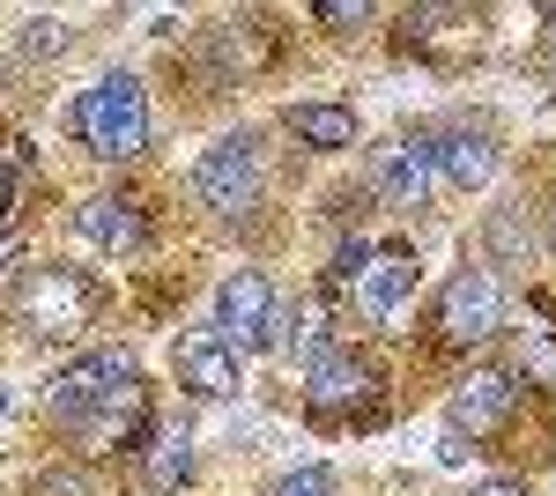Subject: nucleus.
<instances>
[{
  "label": "nucleus",
  "instance_id": "obj_21",
  "mask_svg": "<svg viewBox=\"0 0 556 496\" xmlns=\"http://www.w3.org/2000/svg\"><path fill=\"white\" fill-rule=\"evenodd\" d=\"M364 267H371V245H364V238H349V245L334 252V282H356Z\"/></svg>",
  "mask_w": 556,
  "mask_h": 496
},
{
  "label": "nucleus",
  "instance_id": "obj_24",
  "mask_svg": "<svg viewBox=\"0 0 556 496\" xmlns=\"http://www.w3.org/2000/svg\"><path fill=\"white\" fill-rule=\"evenodd\" d=\"M490 245H497V252H519V245H527V230H519V215H497V222H490Z\"/></svg>",
  "mask_w": 556,
  "mask_h": 496
},
{
  "label": "nucleus",
  "instance_id": "obj_3",
  "mask_svg": "<svg viewBox=\"0 0 556 496\" xmlns=\"http://www.w3.org/2000/svg\"><path fill=\"white\" fill-rule=\"evenodd\" d=\"M260 186H267V170H260L253 133L208 141L201 164L186 170V193H193V207H208V215H245V207H260Z\"/></svg>",
  "mask_w": 556,
  "mask_h": 496
},
{
  "label": "nucleus",
  "instance_id": "obj_27",
  "mask_svg": "<svg viewBox=\"0 0 556 496\" xmlns=\"http://www.w3.org/2000/svg\"><path fill=\"white\" fill-rule=\"evenodd\" d=\"M0 415H15V393H8V385H0Z\"/></svg>",
  "mask_w": 556,
  "mask_h": 496
},
{
  "label": "nucleus",
  "instance_id": "obj_22",
  "mask_svg": "<svg viewBox=\"0 0 556 496\" xmlns=\"http://www.w3.org/2000/svg\"><path fill=\"white\" fill-rule=\"evenodd\" d=\"M438 459H445V467H468V430L445 422V430H438Z\"/></svg>",
  "mask_w": 556,
  "mask_h": 496
},
{
  "label": "nucleus",
  "instance_id": "obj_1",
  "mask_svg": "<svg viewBox=\"0 0 556 496\" xmlns=\"http://www.w3.org/2000/svg\"><path fill=\"white\" fill-rule=\"evenodd\" d=\"M134 393H141V371H134L127 348H89L75 364H60L52 378V415L83 437H119Z\"/></svg>",
  "mask_w": 556,
  "mask_h": 496
},
{
  "label": "nucleus",
  "instance_id": "obj_25",
  "mask_svg": "<svg viewBox=\"0 0 556 496\" xmlns=\"http://www.w3.org/2000/svg\"><path fill=\"white\" fill-rule=\"evenodd\" d=\"M475 496H527L519 482H475Z\"/></svg>",
  "mask_w": 556,
  "mask_h": 496
},
{
  "label": "nucleus",
  "instance_id": "obj_17",
  "mask_svg": "<svg viewBox=\"0 0 556 496\" xmlns=\"http://www.w3.org/2000/svg\"><path fill=\"white\" fill-rule=\"evenodd\" d=\"M519 371L534 385H556V333L549 327H527L519 333Z\"/></svg>",
  "mask_w": 556,
  "mask_h": 496
},
{
  "label": "nucleus",
  "instance_id": "obj_23",
  "mask_svg": "<svg viewBox=\"0 0 556 496\" xmlns=\"http://www.w3.org/2000/svg\"><path fill=\"white\" fill-rule=\"evenodd\" d=\"M38 496H97V489H89V474H75V467H67V474H45Z\"/></svg>",
  "mask_w": 556,
  "mask_h": 496
},
{
  "label": "nucleus",
  "instance_id": "obj_26",
  "mask_svg": "<svg viewBox=\"0 0 556 496\" xmlns=\"http://www.w3.org/2000/svg\"><path fill=\"white\" fill-rule=\"evenodd\" d=\"M0 267H15V238H0Z\"/></svg>",
  "mask_w": 556,
  "mask_h": 496
},
{
  "label": "nucleus",
  "instance_id": "obj_18",
  "mask_svg": "<svg viewBox=\"0 0 556 496\" xmlns=\"http://www.w3.org/2000/svg\"><path fill=\"white\" fill-rule=\"evenodd\" d=\"M67 44H75V30L52 23V15H30V23H23V52H30V60H60Z\"/></svg>",
  "mask_w": 556,
  "mask_h": 496
},
{
  "label": "nucleus",
  "instance_id": "obj_15",
  "mask_svg": "<svg viewBox=\"0 0 556 496\" xmlns=\"http://www.w3.org/2000/svg\"><path fill=\"white\" fill-rule=\"evenodd\" d=\"M193 474V437L186 430H164L156 445H149V489H178Z\"/></svg>",
  "mask_w": 556,
  "mask_h": 496
},
{
  "label": "nucleus",
  "instance_id": "obj_2",
  "mask_svg": "<svg viewBox=\"0 0 556 496\" xmlns=\"http://www.w3.org/2000/svg\"><path fill=\"white\" fill-rule=\"evenodd\" d=\"M75 141H83L97 164H127L149 149V97L134 75H97V82L75 97Z\"/></svg>",
  "mask_w": 556,
  "mask_h": 496
},
{
  "label": "nucleus",
  "instance_id": "obj_29",
  "mask_svg": "<svg viewBox=\"0 0 556 496\" xmlns=\"http://www.w3.org/2000/svg\"><path fill=\"white\" fill-rule=\"evenodd\" d=\"M0 207H8V178H0Z\"/></svg>",
  "mask_w": 556,
  "mask_h": 496
},
{
  "label": "nucleus",
  "instance_id": "obj_7",
  "mask_svg": "<svg viewBox=\"0 0 556 496\" xmlns=\"http://www.w3.org/2000/svg\"><path fill=\"white\" fill-rule=\"evenodd\" d=\"M371 186H379V201H393L401 215L430 207V193H438V164H430L424 133H416V141H386V149H371Z\"/></svg>",
  "mask_w": 556,
  "mask_h": 496
},
{
  "label": "nucleus",
  "instance_id": "obj_11",
  "mask_svg": "<svg viewBox=\"0 0 556 496\" xmlns=\"http://www.w3.org/2000/svg\"><path fill=\"white\" fill-rule=\"evenodd\" d=\"M513 400H519L513 371H475V378H460V385H453L445 422H453V430H468V437H482V430H497V422L513 415Z\"/></svg>",
  "mask_w": 556,
  "mask_h": 496
},
{
  "label": "nucleus",
  "instance_id": "obj_4",
  "mask_svg": "<svg viewBox=\"0 0 556 496\" xmlns=\"http://www.w3.org/2000/svg\"><path fill=\"white\" fill-rule=\"evenodd\" d=\"M208 327L230 341V356H260V348L282 341V304H275V290H267L260 267H238V275L215 290V319Z\"/></svg>",
  "mask_w": 556,
  "mask_h": 496
},
{
  "label": "nucleus",
  "instance_id": "obj_12",
  "mask_svg": "<svg viewBox=\"0 0 556 496\" xmlns=\"http://www.w3.org/2000/svg\"><path fill=\"white\" fill-rule=\"evenodd\" d=\"M408 296H416V259H401V252H386V259H371V267L356 275V311H364L371 327H393V319L408 311Z\"/></svg>",
  "mask_w": 556,
  "mask_h": 496
},
{
  "label": "nucleus",
  "instance_id": "obj_13",
  "mask_svg": "<svg viewBox=\"0 0 556 496\" xmlns=\"http://www.w3.org/2000/svg\"><path fill=\"white\" fill-rule=\"evenodd\" d=\"M304 393H312V408H349V400L371 393V364L356 348H319L304 364Z\"/></svg>",
  "mask_w": 556,
  "mask_h": 496
},
{
  "label": "nucleus",
  "instance_id": "obj_19",
  "mask_svg": "<svg viewBox=\"0 0 556 496\" xmlns=\"http://www.w3.org/2000/svg\"><path fill=\"white\" fill-rule=\"evenodd\" d=\"M267 496H334V474H327V467H290Z\"/></svg>",
  "mask_w": 556,
  "mask_h": 496
},
{
  "label": "nucleus",
  "instance_id": "obj_6",
  "mask_svg": "<svg viewBox=\"0 0 556 496\" xmlns=\"http://www.w3.org/2000/svg\"><path fill=\"white\" fill-rule=\"evenodd\" d=\"M172 371H178V385H186V393H201V400H238V385H245L238 356H230V341H223L215 327L178 333Z\"/></svg>",
  "mask_w": 556,
  "mask_h": 496
},
{
  "label": "nucleus",
  "instance_id": "obj_28",
  "mask_svg": "<svg viewBox=\"0 0 556 496\" xmlns=\"http://www.w3.org/2000/svg\"><path fill=\"white\" fill-rule=\"evenodd\" d=\"M542 30H549V38H556V8H542Z\"/></svg>",
  "mask_w": 556,
  "mask_h": 496
},
{
  "label": "nucleus",
  "instance_id": "obj_14",
  "mask_svg": "<svg viewBox=\"0 0 556 496\" xmlns=\"http://www.w3.org/2000/svg\"><path fill=\"white\" fill-rule=\"evenodd\" d=\"M290 133L312 149H356V112L349 104H290Z\"/></svg>",
  "mask_w": 556,
  "mask_h": 496
},
{
  "label": "nucleus",
  "instance_id": "obj_10",
  "mask_svg": "<svg viewBox=\"0 0 556 496\" xmlns=\"http://www.w3.org/2000/svg\"><path fill=\"white\" fill-rule=\"evenodd\" d=\"M75 230H83L97 252H112V259H134V252L149 245L141 207H134V201H112V193H89V201L75 207Z\"/></svg>",
  "mask_w": 556,
  "mask_h": 496
},
{
  "label": "nucleus",
  "instance_id": "obj_20",
  "mask_svg": "<svg viewBox=\"0 0 556 496\" xmlns=\"http://www.w3.org/2000/svg\"><path fill=\"white\" fill-rule=\"evenodd\" d=\"M312 15L334 23V30H364V23H371V0H319Z\"/></svg>",
  "mask_w": 556,
  "mask_h": 496
},
{
  "label": "nucleus",
  "instance_id": "obj_5",
  "mask_svg": "<svg viewBox=\"0 0 556 496\" xmlns=\"http://www.w3.org/2000/svg\"><path fill=\"white\" fill-rule=\"evenodd\" d=\"M497 327H505V282L490 267H460L438 296V333L445 341H490Z\"/></svg>",
  "mask_w": 556,
  "mask_h": 496
},
{
  "label": "nucleus",
  "instance_id": "obj_9",
  "mask_svg": "<svg viewBox=\"0 0 556 496\" xmlns=\"http://www.w3.org/2000/svg\"><path fill=\"white\" fill-rule=\"evenodd\" d=\"M23 319H30L38 333H75L89 319V290L67 275V267H45V275L23 282Z\"/></svg>",
  "mask_w": 556,
  "mask_h": 496
},
{
  "label": "nucleus",
  "instance_id": "obj_16",
  "mask_svg": "<svg viewBox=\"0 0 556 496\" xmlns=\"http://www.w3.org/2000/svg\"><path fill=\"white\" fill-rule=\"evenodd\" d=\"M282 341H290V348H298L304 364H312V356H319V348H334V341H327V319H319V304H290V311H282Z\"/></svg>",
  "mask_w": 556,
  "mask_h": 496
},
{
  "label": "nucleus",
  "instance_id": "obj_8",
  "mask_svg": "<svg viewBox=\"0 0 556 496\" xmlns=\"http://www.w3.org/2000/svg\"><path fill=\"white\" fill-rule=\"evenodd\" d=\"M430 141V164L445 186H460V193H482L490 178H497V133H482V126H445V133H424Z\"/></svg>",
  "mask_w": 556,
  "mask_h": 496
}]
</instances>
